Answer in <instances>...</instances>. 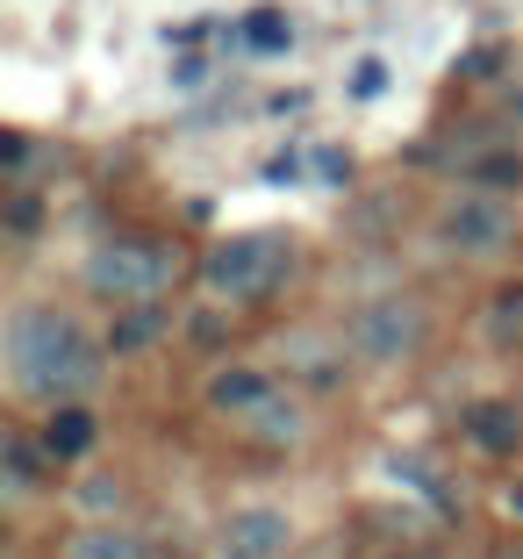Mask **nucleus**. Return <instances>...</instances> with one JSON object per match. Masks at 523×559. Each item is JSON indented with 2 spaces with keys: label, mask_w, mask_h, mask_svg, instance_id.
<instances>
[{
  "label": "nucleus",
  "mask_w": 523,
  "mask_h": 559,
  "mask_svg": "<svg viewBox=\"0 0 523 559\" xmlns=\"http://www.w3.org/2000/svg\"><path fill=\"white\" fill-rule=\"evenodd\" d=\"M8 373H15L22 395L50 402V409H72V402L100 380V345L66 309L29 301V309L8 316Z\"/></svg>",
  "instance_id": "f257e3e1"
},
{
  "label": "nucleus",
  "mask_w": 523,
  "mask_h": 559,
  "mask_svg": "<svg viewBox=\"0 0 523 559\" xmlns=\"http://www.w3.org/2000/svg\"><path fill=\"white\" fill-rule=\"evenodd\" d=\"M173 273H180V259H173V245H158V237H108V245L86 259V287H94L100 301H122V309L158 301L165 287H173Z\"/></svg>",
  "instance_id": "f03ea898"
},
{
  "label": "nucleus",
  "mask_w": 523,
  "mask_h": 559,
  "mask_svg": "<svg viewBox=\"0 0 523 559\" xmlns=\"http://www.w3.org/2000/svg\"><path fill=\"white\" fill-rule=\"evenodd\" d=\"M287 265H295V245L273 230H251V237H223V245L209 251V265H201V280H209L223 301H265L287 280Z\"/></svg>",
  "instance_id": "7ed1b4c3"
},
{
  "label": "nucleus",
  "mask_w": 523,
  "mask_h": 559,
  "mask_svg": "<svg viewBox=\"0 0 523 559\" xmlns=\"http://www.w3.org/2000/svg\"><path fill=\"white\" fill-rule=\"evenodd\" d=\"M424 337H430V316H424V301H416V295H380V301H366V309L352 316V352L373 359V366L416 359Z\"/></svg>",
  "instance_id": "20e7f679"
},
{
  "label": "nucleus",
  "mask_w": 523,
  "mask_h": 559,
  "mask_svg": "<svg viewBox=\"0 0 523 559\" xmlns=\"http://www.w3.org/2000/svg\"><path fill=\"white\" fill-rule=\"evenodd\" d=\"M438 237L452 251H474V259H488V251H502L509 237H516V215H509L502 194H452L438 209Z\"/></svg>",
  "instance_id": "39448f33"
},
{
  "label": "nucleus",
  "mask_w": 523,
  "mask_h": 559,
  "mask_svg": "<svg viewBox=\"0 0 523 559\" xmlns=\"http://www.w3.org/2000/svg\"><path fill=\"white\" fill-rule=\"evenodd\" d=\"M287 516L280 510H237L223 524V538H215V559H280L287 552Z\"/></svg>",
  "instance_id": "423d86ee"
},
{
  "label": "nucleus",
  "mask_w": 523,
  "mask_h": 559,
  "mask_svg": "<svg viewBox=\"0 0 523 559\" xmlns=\"http://www.w3.org/2000/svg\"><path fill=\"white\" fill-rule=\"evenodd\" d=\"M466 424V438L488 452V460H509V452H523V409L516 402H474V409L459 416Z\"/></svg>",
  "instance_id": "0eeeda50"
},
{
  "label": "nucleus",
  "mask_w": 523,
  "mask_h": 559,
  "mask_svg": "<svg viewBox=\"0 0 523 559\" xmlns=\"http://www.w3.org/2000/svg\"><path fill=\"white\" fill-rule=\"evenodd\" d=\"M273 395H280V388H273L265 373H251V366H223V373L209 380V409H223V416H245V424H251V416H259Z\"/></svg>",
  "instance_id": "6e6552de"
},
{
  "label": "nucleus",
  "mask_w": 523,
  "mask_h": 559,
  "mask_svg": "<svg viewBox=\"0 0 523 559\" xmlns=\"http://www.w3.org/2000/svg\"><path fill=\"white\" fill-rule=\"evenodd\" d=\"M94 409H80V402H72V409H50V424H44V452L50 460H86V452H94Z\"/></svg>",
  "instance_id": "1a4fd4ad"
},
{
  "label": "nucleus",
  "mask_w": 523,
  "mask_h": 559,
  "mask_svg": "<svg viewBox=\"0 0 523 559\" xmlns=\"http://www.w3.org/2000/svg\"><path fill=\"white\" fill-rule=\"evenodd\" d=\"M58 559H158L136 531H115V524H94V531H80V538H66V552Z\"/></svg>",
  "instance_id": "9d476101"
},
{
  "label": "nucleus",
  "mask_w": 523,
  "mask_h": 559,
  "mask_svg": "<svg viewBox=\"0 0 523 559\" xmlns=\"http://www.w3.org/2000/svg\"><path fill=\"white\" fill-rule=\"evenodd\" d=\"M158 330H165V309H158V301H144V309H122V316H115V330H108V352H115V359H122V352H144Z\"/></svg>",
  "instance_id": "9b49d317"
},
{
  "label": "nucleus",
  "mask_w": 523,
  "mask_h": 559,
  "mask_svg": "<svg viewBox=\"0 0 523 559\" xmlns=\"http://www.w3.org/2000/svg\"><path fill=\"white\" fill-rule=\"evenodd\" d=\"M287 366H295L301 380H316V388H323V380L344 373V352H330L323 337H309V330H301V337H287Z\"/></svg>",
  "instance_id": "f8f14e48"
},
{
  "label": "nucleus",
  "mask_w": 523,
  "mask_h": 559,
  "mask_svg": "<svg viewBox=\"0 0 523 559\" xmlns=\"http://www.w3.org/2000/svg\"><path fill=\"white\" fill-rule=\"evenodd\" d=\"M459 173H466V187H495V194H502V187H523V151H480V158L459 165Z\"/></svg>",
  "instance_id": "ddd939ff"
},
{
  "label": "nucleus",
  "mask_w": 523,
  "mask_h": 559,
  "mask_svg": "<svg viewBox=\"0 0 523 559\" xmlns=\"http://www.w3.org/2000/svg\"><path fill=\"white\" fill-rule=\"evenodd\" d=\"M245 44L259 50V58H280V50L295 44V22L280 15V8H251L245 15Z\"/></svg>",
  "instance_id": "4468645a"
},
{
  "label": "nucleus",
  "mask_w": 523,
  "mask_h": 559,
  "mask_svg": "<svg viewBox=\"0 0 523 559\" xmlns=\"http://www.w3.org/2000/svg\"><path fill=\"white\" fill-rule=\"evenodd\" d=\"M488 345H523V287H502L488 301Z\"/></svg>",
  "instance_id": "2eb2a0df"
},
{
  "label": "nucleus",
  "mask_w": 523,
  "mask_h": 559,
  "mask_svg": "<svg viewBox=\"0 0 523 559\" xmlns=\"http://www.w3.org/2000/svg\"><path fill=\"white\" fill-rule=\"evenodd\" d=\"M251 430H259L265 444H295V438H301V409H295L287 395H273L259 416H251Z\"/></svg>",
  "instance_id": "dca6fc26"
},
{
  "label": "nucleus",
  "mask_w": 523,
  "mask_h": 559,
  "mask_svg": "<svg viewBox=\"0 0 523 559\" xmlns=\"http://www.w3.org/2000/svg\"><path fill=\"white\" fill-rule=\"evenodd\" d=\"M0 452H8V488H36V480H44V444H29V438H8L0 444Z\"/></svg>",
  "instance_id": "f3484780"
},
{
  "label": "nucleus",
  "mask_w": 523,
  "mask_h": 559,
  "mask_svg": "<svg viewBox=\"0 0 523 559\" xmlns=\"http://www.w3.org/2000/svg\"><path fill=\"white\" fill-rule=\"evenodd\" d=\"M380 86H388V66H380V58H359V66H352V100H373Z\"/></svg>",
  "instance_id": "a211bd4d"
},
{
  "label": "nucleus",
  "mask_w": 523,
  "mask_h": 559,
  "mask_svg": "<svg viewBox=\"0 0 523 559\" xmlns=\"http://www.w3.org/2000/svg\"><path fill=\"white\" fill-rule=\"evenodd\" d=\"M495 66H502V44H480L459 58V80H495Z\"/></svg>",
  "instance_id": "6ab92c4d"
},
{
  "label": "nucleus",
  "mask_w": 523,
  "mask_h": 559,
  "mask_svg": "<svg viewBox=\"0 0 523 559\" xmlns=\"http://www.w3.org/2000/svg\"><path fill=\"white\" fill-rule=\"evenodd\" d=\"M316 180H323V187H344V180H352V158H344L337 144H323V151H316Z\"/></svg>",
  "instance_id": "aec40b11"
},
{
  "label": "nucleus",
  "mask_w": 523,
  "mask_h": 559,
  "mask_svg": "<svg viewBox=\"0 0 523 559\" xmlns=\"http://www.w3.org/2000/svg\"><path fill=\"white\" fill-rule=\"evenodd\" d=\"M301 180V158L295 151H273V158H265V187H295Z\"/></svg>",
  "instance_id": "412c9836"
},
{
  "label": "nucleus",
  "mask_w": 523,
  "mask_h": 559,
  "mask_svg": "<svg viewBox=\"0 0 523 559\" xmlns=\"http://www.w3.org/2000/svg\"><path fill=\"white\" fill-rule=\"evenodd\" d=\"M8 230H15V237H29V230H36V201H29V194L8 201Z\"/></svg>",
  "instance_id": "4be33fe9"
},
{
  "label": "nucleus",
  "mask_w": 523,
  "mask_h": 559,
  "mask_svg": "<svg viewBox=\"0 0 523 559\" xmlns=\"http://www.w3.org/2000/svg\"><path fill=\"white\" fill-rule=\"evenodd\" d=\"M0 165H8V173H22V165H29V144H22V136H15V130L0 136Z\"/></svg>",
  "instance_id": "5701e85b"
},
{
  "label": "nucleus",
  "mask_w": 523,
  "mask_h": 559,
  "mask_svg": "<svg viewBox=\"0 0 523 559\" xmlns=\"http://www.w3.org/2000/svg\"><path fill=\"white\" fill-rule=\"evenodd\" d=\"M509 516H523V480H516V488H509Z\"/></svg>",
  "instance_id": "b1692460"
},
{
  "label": "nucleus",
  "mask_w": 523,
  "mask_h": 559,
  "mask_svg": "<svg viewBox=\"0 0 523 559\" xmlns=\"http://www.w3.org/2000/svg\"><path fill=\"white\" fill-rule=\"evenodd\" d=\"M509 559H523V552H509Z\"/></svg>",
  "instance_id": "393cba45"
}]
</instances>
